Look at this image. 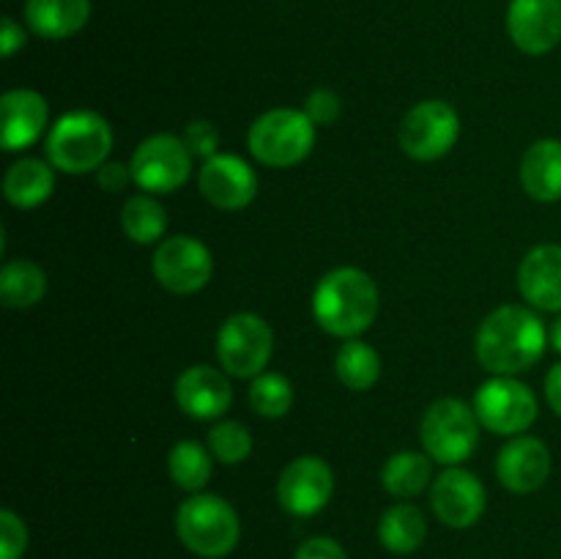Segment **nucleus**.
Segmentation results:
<instances>
[{"mask_svg": "<svg viewBox=\"0 0 561 559\" xmlns=\"http://www.w3.org/2000/svg\"><path fill=\"white\" fill-rule=\"evenodd\" d=\"M47 99L33 88H11L0 99V142L3 151H22L47 132Z\"/></svg>", "mask_w": 561, "mask_h": 559, "instance_id": "18", "label": "nucleus"}, {"mask_svg": "<svg viewBox=\"0 0 561 559\" xmlns=\"http://www.w3.org/2000/svg\"><path fill=\"white\" fill-rule=\"evenodd\" d=\"M378 316V285L356 266L323 274L312 290V318L327 334L354 340L373 327Z\"/></svg>", "mask_w": 561, "mask_h": 559, "instance_id": "2", "label": "nucleus"}, {"mask_svg": "<svg viewBox=\"0 0 561 559\" xmlns=\"http://www.w3.org/2000/svg\"><path fill=\"white\" fill-rule=\"evenodd\" d=\"M427 537V521L422 510L411 502L392 504L387 513L381 515L378 524V540L387 551L392 554H414L416 548L425 543Z\"/></svg>", "mask_w": 561, "mask_h": 559, "instance_id": "25", "label": "nucleus"}, {"mask_svg": "<svg viewBox=\"0 0 561 559\" xmlns=\"http://www.w3.org/2000/svg\"><path fill=\"white\" fill-rule=\"evenodd\" d=\"M55 190V168L44 159L22 157L5 170L3 175V195L14 208H36L49 201Z\"/></svg>", "mask_w": 561, "mask_h": 559, "instance_id": "22", "label": "nucleus"}, {"mask_svg": "<svg viewBox=\"0 0 561 559\" xmlns=\"http://www.w3.org/2000/svg\"><path fill=\"white\" fill-rule=\"evenodd\" d=\"M272 351V327L255 312H236L217 332L219 367L233 378H255L266 373Z\"/></svg>", "mask_w": 561, "mask_h": 559, "instance_id": "8", "label": "nucleus"}, {"mask_svg": "<svg viewBox=\"0 0 561 559\" xmlns=\"http://www.w3.org/2000/svg\"><path fill=\"white\" fill-rule=\"evenodd\" d=\"M480 427L474 406L458 398H438L422 414V447L438 464L460 466L480 447Z\"/></svg>", "mask_w": 561, "mask_h": 559, "instance_id": "6", "label": "nucleus"}, {"mask_svg": "<svg viewBox=\"0 0 561 559\" xmlns=\"http://www.w3.org/2000/svg\"><path fill=\"white\" fill-rule=\"evenodd\" d=\"M518 290L540 312H561V244H537L518 266Z\"/></svg>", "mask_w": 561, "mask_h": 559, "instance_id": "19", "label": "nucleus"}, {"mask_svg": "<svg viewBox=\"0 0 561 559\" xmlns=\"http://www.w3.org/2000/svg\"><path fill=\"white\" fill-rule=\"evenodd\" d=\"M334 373H337L340 384L345 389H351V392H367L381 378V356L365 340H345L340 345L337 356H334Z\"/></svg>", "mask_w": 561, "mask_h": 559, "instance_id": "26", "label": "nucleus"}, {"mask_svg": "<svg viewBox=\"0 0 561 559\" xmlns=\"http://www.w3.org/2000/svg\"><path fill=\"white\" fill-rule=\"evenodd\" d=\"M250 406L266 420H279L294 406V384L283 373H261L250 384Z\"/></svg>", "mask_w": 561, "mask_h": 559, "instance_id": "29", "label": "nucleus"}, {"mask_svg": "<svg viewBox=\"0 0 561 559\" xmlns=\"http://www.w3.org/2000/svg\"><path fill=\"white\" fill-rule=\"evenodd\" d=\"M175 403L192 420H219L233 403L228 373L211 365H192L175 378Z\"/></svg>", "mask_w": 561, "mask_h": 559, "instance_id": "17", "label": "nucleus"}, {"mask_svg": "<svg viewBox=\"0 0 561 559\" xmlns=\"http://www.w3.org/2000/svg\"><path fill=\"white\" fill-rule=\"evenodd\" d=\"M316 129L318 126L305 110L274 107L252 121L247 146L266 168H294L312 153Z\"/></svg>", "mask_w": 561, "mask_h": 559, "instance_id": "5", "label": "nucleus"}, {"mask_svg": "<svg viewBox=\"0 0 561 559\" xmlns=\"http://www.w3.org/2000/svg\"><path fill=\"white\" fill-rule=\"evenodd\" d=\"M131 168L121 162H104L102 168L96 170V184L102 186L104 192H124L126 186L131 184Z\"/></svg>", "mask_w": 561, "mask_h": 559, "instance_id": "35", "label": "nucleus"}, {"mask_svg": "<svg viewBox=\"0 0 561 559\" xmlns=\"http://www.w3.org/2000/svg\"><path fill=\"white\" fill-rule=\"evenodd\" d=\"M47 162L69 175L99 170L113 151V126L93 110H71L60 115L44 140Z\"/></svg>", "mask_w": 561, "mask_h": 559, "instance_id": "3", "label": "nucleus"}, {"mask_svg": "<svg viewBox=\"0 0 561 559\" xmlns=\"http://www.w3.org/2000/svg\"><path fill=\"white\" fill-rule=\"evenodd\" d=\"M520 186L537 203L561 201V140L542 137L526 148L518 170Z\"/></svg>", "mask_w": 561, "mask_h": 559, "instance_id": "20", "label": "nucleus"}, {"mask_svg": "<svg viewBox=\"0 0 561 559\" xmlns=\"http://www.w3.org/2000/svg\"><path fill=\"white\" fill-rule=\"evenodd\" d=\"M485 486L474 471L463 466H447L431 486V507L449 529H469L485 513Z\"/></svg>", "mask_w": 561, "mask_h": 559, "instance_id": "13", "label": "nucleus"}, {"mask_svg": "<svg viewBox=\"0 0 561 559\" xmlns=\"http://www.w3.org/2000/svg\"><path fill=\"white\" fill-rule=\"evenodd\" d=\"M192 159L184 137L151 135L131 153V179L148 195H170L190 181Z\"/></svg>", "mask_w": 561, "mask_h": 559, "instance_id": "10", "label": "nucleus"}, {"mask_svg": "<svg viewBox=\"0 0 561 559\" xmlns=\"http://www.w3.org/2000/svg\"><path fill=\"white\" fill-rule=\"evenodd\" d=\"M433 480V458L416 449H400L383 464L381 482L383 491L398 499L420 497Z\"/></svg>", "mask_w": 561, "mask_h": 559, "instance_id": "23", "label": "nucleus"}, {"mask_svg": "<svg viewBox=\"0 0 561 559\" xmlns=\"http://www.w3.org/2000/svg\"><path fill=\"white\" fill-rule=\"evenodd\" d=\"M151 269L153 277L164 290L190 296L208 285L214 274V258L208 247L203 241L192 239V236H168L153 250Z\"/></svg>", "mask_w": 561, "mask_h": 559, "instance_id": "11", "label": "nucleus"}, {"mask_svg": "<svg viewBox=\"0 0 561 559\" xmlns=\"http://www.w3.org/2000/svg\"><path fill=\"white\" fill-rule=\"evenodd\" d=\"M121 228H124L126 239L135 241V244H153L168 233V212L148 192L131 195L126 197L124 208H121Z\"/></svg>", "mask_w": 561, "mask_h": 559, "instance_id": "28", "label": "nucleus"}, {"mask_svg": "<svg viewBox=\"0 0 561 559\" xmlns=\"http://www.w3.org/2000/svg\"><path fill=\"white\" fill-rule=\"evenodd\" d=\"M179 540L203 559H222L239 546L241 521L233 504L217 493H192L175 513Z\"/></svg>", "mask_w": 561, "mask_h": 559, "instance_id": "4", "label": "nucleus"}, {"mask_svg": "<svg viewBox=\"0 0 561 559\" xmlns=\"http://www.w3.org/2000/svg\"><path fill=\"white\" fill-rule=\"evenodd\" d=\"M507 33L526 55H548L561 44V0H510Z\"/></svg>", "mask_w": 561, "mask_h": 559, "instance_id": "16", "label": "nucleus"}, {"mask_svg": "<svg viewBox=\"0 0 561 559\" xmlns=\"http://www.w3.org/2000/svg\"><path fill=\"white\" fill-rule=\"evenodd\" d=\"M27 548V526L14 510H0V559H22Z\"/></svg>", "mask_w": 561, "mask_h": 559, "instance_id": "31", "label": "nucleus"}, {"mask_svg": "<svg viewBox=\"0 0 561 559\" xmlns=\"http://www.w3.org/2000/svg\"><path fill=\"white\" fill-rule=\"evenodd\" d=\"M25 47V31L14 16H3V27H0V53L3 58H11Z\"/></svg>", "mask_w": 561, "mask_h": 559, "instance_id": "36", "label": "nucleus"}, {"mask_svg": "<svg viewBox=\"0 0 561 559\" xmlns=\"http://www.w3.org/2000/svg\"><path fill=\"white\" fill-rule=\"evenodd\" d=\"M340 110H343V102L332 88H316L305 102V113L310 115L316 126L334 124L340 118Z\"/></svg>", "mask_w": 561, "mask_h": 559, "instance_id": "33", "label": "nucleus"}, {"mask_svg": "<svg viewBox=\"0 0 561 559\" xmlns=\"http://www.w3.org/2000/svg\"><path fill=\"white\" fill-rule=\"evenodd\" d=\"M474 411L482 427L499 436H520L537 420L535 392L515 376H493L477 389Z\"/></svg>", "mask_w": 561, "mask_h": 559, "instance_id": "9", "label": "nucleus"}, {"mask_svg": "<svg viewBox=\"0 0 561 559\" xmlns=\"http://www.w3.org/2000/svg\"><path fill=\"white\" fill-rule=\"evenodd\" d=\"M548 334H551V345L561 354V312H557V321L551 323Z\"/></svg>", "mask_w": 561, "mask_h": 559, "instance_id": "38", "label": "nucleus"}, {"mask_svg": "<svg viewBox=\"0 0 561 559\" xmlns=\"http://www.w3.org/2000/svg\"><path fill=\"white\" fill-rule=\"evenodd\" d=\"M553 469L551 449L537 436H510V442L499 449L496 477L507 491L535 493L548 482Z\"/></svg>", "mask_w": 561, "mask_h": 559, "instance_id": "15", "label": "nucleus"}, {"mask_svg": "<svg viewBox=\"0 0 561 559\" xmlns=\"http://www.w3.org/2000/svg\"><path fill=\"white\" fill-rule=\"evenodd\" d=\"M184 142L192 151V157L211 159L219 153V129L206 118L190 121V126L184 132Z\"/></svg>", "mask_w": 561, "mask_h": 559, "instance_id": "32", "label": "nucleus"}, {"mask_svg": "<svg viewBox=\"0 0 561 559\" xmlns=\"http://www.w3.org/2000/svg\"><path fill=\"white\" fill-rule=\"evenodd\" d=\"M296 559H348L345 548L340 546L334 537H307L299 548H296Z\"/></svg>", "mask_w": 561, "mask_h": 559, "instance_id": "34", "label": "nucleus"}, {"mask_svg": "<svg viewBox=\"0 0 561 559\" xmlns=\"http://www.w3.org/2000/svg\"><path fill=\"white\" fill-rule=\"evenodd\" d=\"M168 475L181 491L201 493L214 475L211 449L192 438L173 444L168 453Z\"/></svg>", "mask_w": 561, "mask_h": 559, "instance_id": "27", "label": "nucleus"}, {"mask_svg": "<svg viewBox=\"0 0 561 559\" xmlns=\"http://www.w3.org/2000/svg\"><path fill=\"white\" fill-rule=\"evenodd\" d=\"M47 294V274L38 263L16 258L0 269V301L9 310H27Z\"/></svg>", "mask_w": 561, "mask_h": 559, "instance_id": "24", "label": "nucleus"}, {"mask_svg": "<svg viewBox=\"0 0 561 559\" xmlns=\"http://www.w3.org/2000/svg\"><path fill=\"white\" fill-rule=\"evenodd\" d=\"M197 190L219 212H241L257 195V175L236 153H222L206 159L197 173Z\"/></svg>", "mask_w": 561, "mask_h": 559, "instance_id": "14", "label": "nucleus"}, {"mask_svg": "<svg viewBox=\"0 0 561 559\" xmlns=\"http://www.w3.org/2000/svg\"><path fill=\"white\" fill-rule=\"evenodd\" d=\"M88 20H91V0H25L27 27L49 42L77 36Z\"/></svg>", "mask_w": 561, "mask_h": 559, "instance_id": "21", "label": "nucleus"}, {"mask_svg": "<svg viewBox=\"0 0 561 559\" xmlns=\"http://www.w3.org/2000/svg\"><path fill=\"white\" fill-rule=\"evenodd\" d=\"M460 137V115L444 99H425L414 104L400 121L398 140L405 157L416 162H436L447 157Z\"/></svg>", "mask_w": 561, "mask_h": 559, "instance_id": "7", "label": "nucleus"}, {"mask_svg": "<svg viewBox=\"0 0 561 559\" xmlns=\"http://www.w3.org/2000/svg\"><path fill=\"white\" fill-rule=\"evenodd\" d=\"M546 398H548V406L553 409V414L561 417V362L548 370L546 376Z\"/></svg>", "mask_w": 561, "mask_h": 559, "instance_id": "37", "label": "nucleus"}, {"mask_svg": "<svg viewBox=\"0 0 561 559\" xmlns=\"http://www.w3.org/2000/svg\"><path fill=\"white\" fill-rule=\"evenodd\" d=\"M548 340L551 334L535 307H496L477 329V362L493 376H518L542 360Z\"/></svg>", "mask_w": 561, "mask_h": 559, "instance_id": "1", "label": "nucleus"}, {"mask_svg": "<svg viewBox=\"0 0 561 559\" xmlns=\"http://www.w3.org/2000/svg\"><path fill=\"white\" fill-rule=\"evenodd\" d=\"M208 449H211L214 460H219V464H241L252 453L250 427L236 420H219L208 431Z\"/></svg>", "mask_w": 561, "mask_h": 559, "instance_id": "30", "label": "nucleus"}, {"mask_svg": "<svg viewBox=\"0 0 561 559\" xmlns=\"http://www.w3.org/2000/svg\"><path fill=\"white\" fill-rule=\"evenodd\" d=\"M334 493V471L318 455H299L290 460L277 480V502L296 518L318 515Z\"/></svg>", "mask_w": 561, "mask_h": 559, "instance_id": "12", "label": "nucleus"}]
</instances>
